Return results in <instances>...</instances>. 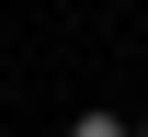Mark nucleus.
Masks as SVG:
<instances>
[{
    "instance_id": "nucleus-1",
    "label": "nucleus",
    "mask_w": 148,
    "mask_h": 137,
    "mask_svg": "<svg viewBox=\"0 0 148 137\" xmlns=\"http://www.w3.org/2000/svg\"><path fill=\"white\" fill-rule=\"evenodd\" d=\"M80 137H125V126H114V114H80Z\"/></svg>"
}]
</instances>
